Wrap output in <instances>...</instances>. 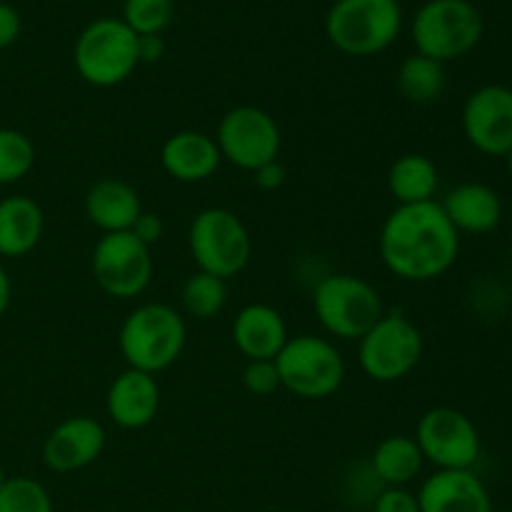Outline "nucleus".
<instances>
[{
  "label": "nucleus",
  "instance_id": "obj_5",
  "mask_svg": "<svg viewBox=\"0 0 512 512\" xmlns=\"http://www.w3.org/2000/svg\"><path fill=\"white\" fill-rule=\"evenodd\" d=\"M80 78L95 88H115L138 68V35L118 18H98L85 25L73 48Z\"/></svg>",
  "mask_w": 512,
  "mask_h": 512
},
{
  "label": "nucleus",
  "instance_id": "obj_16",
  "mask_svg": "<svg viewBox=\"0 0 512 512\" xmlns=\"http://www.w3.org/2000/svg\"><path fill=\"white\" fill-rule=\"evenodd\" d=\"M160 408V388L155 375L125 368L110 383L105 395L108 418L123 430H143L155 420Z\"/></svg>",
  "mask_w": 512,
  "mask_h": 512
},
{
  "label": "nucleus",
  "instance_id": "obj_12",
  "mask_svg": "<svg viewBox=\"0 0 512 512\" xmlns=\"http://www.w3.org/2000/svg\"><path fill=\"white\" fill-rule=\"evenodd\" d=\"M415 443L435 470H473L483 453L475 423L455 408H430L418 420Z\"/></svg>",
  "mask_w": 512,
  "mask_h": 512
},
{
  "label": "nucleus",
  "instance_id": "obj_33",
  "mask_svg": "<svg viewBox=\"0 0 512 512\" xmlns=\"http://www.w3.org/2000/svg\"><path fill=\"white\" fill-rule=\"evenodd\" d=\"M285 178H288V173H285V168L278 163V160H273V163H265L263 168H258L253 173L255 185H258L260 190H268V193L270 190L283 188Z\"/></svg>",
  "mask_w": 512,
  "mask_h": 512
},
{
  "label": "nucleus",
  "instance_id": "obj_36",
  "mask_svg": "<svg viewBox=\"0 0 512 512\" xmlns=\"http://www.w3.org/2000/svg\"><path fill=\"white\" fill-rule=\"evenodd\" d=\"M505 165H508V173H510V178H512V150L508 155H505Z\"/></svg>",
  "mask_w": 512,
  "mask_h": 512
},
{
  "label": "nucleus",
  "instance_id": "obj_7",
  "mask_svg": "<svg viewBox=\"0 0 512 512\" xmlns=\"http://www.w3.org/2000/svg\"><path fill=\"white\" fill-rule=\"evenodd\" d=\"M188 245L198 270L223 280L243 273L253 255L248 225L228 208L200 210L188 228Z\"/></svg>",
  "mask_w": 512,
  "mask_h": 512
},
{
  "label": "nucleus",
  "instance_id": "obj_6",
  "mask_svg": "<svg viewBox=\"0 0 512 512\" xmlns=\"http://www.w3.org/2000/svg\"><path fill=\"white\" fill-rule=\"evenodd\" d=\"M313 310L318 323L340 340H360L385 315L375 285L350 273L320 280L313 290Z\"/></svg>",
  "mask_w": 512,
  "mask_h": 512
},
{
  "label": "nucleus",
  "instance_id": "obj_27",
  "mask_svg": "<svg viewBox=\"0 0 512 512\" xmlns=\"http://www.w3.org/2000/svg\"><path fill=\"white\" fill-rule=\"evenodd\" d=\"M0 512H53V498L43 483L18 475L0 488Z\"/></svg>",
  "mask_w": 512,
  "mask_h": 512
},
{
  "label": "nucleus",
  "instance_id": "obj_30",
  "mask_svg": "<svg viewBox=\"0 0 512 512\" xmlns=\"http://www.w3.org/2000/svg\"><path fill=\"white\" fill-rule=\"evenodd\" d=\"M373 512H420L418 495L408 488H383L375 495Z\"/></svg>",
  "mask_w": 512,
  "mask_h": 512
},
{
  "label": "nucleus",
  "instance_id": "obj_34",
  "mask_svg": "<svg viewBox=\"0 0 512 512\" xmlns=\"http://www.w3.org/2000/svg\"><path fill=\"white\" fill-rule=\"evenodd\" d=\"M165 53L160 35H138V63H158Z\"/></svg>",
  "mask_w": 512,
  "mask_h": 512
},
{
  "label": "nucleus",
  "instance_id": "obj_15",
  "mask_svg": "<svg viewBox=\"0 0 512 512\" xmlns=\"http://www.w3.org/2000/svg\"><path fill=\"white\" fill-rule=\"evenodd\" d=\"M415 495L420 512H493L488 488L475 470H435Z\"/></svg>",
  "mask_w": 512,
  "mask_h": 512
},
{
  "label": "nucleus",
  "instance_id": "obj_13",
  "mask_svg": "<svg viewBox=\"0 0 512 512\" xmlns=\"http://www.w3.org/2000/svg\"><path fill=\"white\" fill-rule=\"evenodd\" d=\"M463 133L478 153L505 158L512 150V88L490 83L473 90L463 105Z\"/></svg>",
  "mask_w": 512,
  "mask_h": 512
},
{
  "label": "nucleus",
  "instance_id": "obj_29",
  "mask_svg": "<svg viewBox=\"0 0 512 512\" xmlns=\"http://www.w3.org/2000/svg\"><path fill=\"white\" fill-rule=\"evenodd\" d=\"M243 385L248 393L260 395V398L280 390V375L278 368H275V360H248L243 370Z\"/></svg>",
  "mask_w": 512,
  "mask_h": 512
},
{
  "label": "nucleus",
  "instance_id": "obj_19",
  "mask_svg": "<svg viewBox=\"0 0 512 512\" xmlns=\"http://www.w3.org/2000/svg\"><path fill=\"white\" fill-rule=\"evenodd\" d=\"M440 205L458 233H493L503 220V200H500L498 190L485 183L455 185Z\"/></svg>",
  "mask_w": 512,
  "mask_h": 512
},
{
  "label": "nucleus",
  "instance_id": "obj_31",
  "mask_svg": "<svg viewBox=\"0 0 512 512\" xmlns=\"http://www.w3.org/2000/svg\"><path fill=\"white\" fill-rule=\"evenodd\" d=\"M163 230L165 228H163V220H160V215L143 210V213H140V218L133 223V228H130V233H133L140 243H145L148 248H153V245L163 238Z\"/></svg>",
  "mask_w": 512,
  "mask_h": 512
},
{
  "label": "nucleus",
  "instance_id": "obj_35",
  "mask_svg": "<svg viewBox=\"0 0 512 512\" xmlns=\"http://www.w3.org/2000/svg\"><path fill=\"white\" fill-rule=\"evenodd\" d=\"M10 298H13V285H10L8 270L0 263V318H3L5 310L10 308Z\"/></svg>",
  "mask_w": 512,
  "mask_h": 512
},
{
  "label": "nucleus",
  "instance_id": "obj_10",
  "mask_svg": "<svg viewBox=\"0 0 512 512\" xmlns=\"http://www.w3.org/2000/svg\"><path fill=\"white\" fill-rule=\"evenodd\" d=\"M90 268L103 293L118 300H133L143 295L153 280V255L130 230L105 233L95 243Z\"/></svg>",
  "mask_w": 512,
  "mask_h": 512
},
{
  "label": "nucleus",
  "instance_id": "obj_2",
  "mask_svg": "<svg viewBox=\"0 0 512 512\" xmlns=\"http://www.w3.org/2000/svg\"><path fill=\"white\" fill-rule=\"evenodd\" d=\"M188 340L185 318L165 303H143L120 325L118 345L128 368L158 375L180 358Z\"/></svg>",
  "mask_w": 512,
  "mask_h": 512
},
{
  "label": "nucleus",
  "instance_id": "obj_22",
  "mask_svg": "<svg viewBox=\"0 0 512 512\" xmlns=\"http://www.w3.org/2000/svg\"><path fill=\"white\" fill-rule=\"evenodd\" d=\"M440 185V173L428 155H400L388 170V193L398 205H418L435 200Z\"/></svg>",
  "mask_w": 512,
  "mask_h": 512
},
{
  "label": "nucleus",
  "instance_id": "obj_11",
  "mask_svg": "<svg viewBox=\"0 0 512 512\" xmlns=\"http://www.w3.org/2000/svg\"><path fill=\"white\" fill-rule=\"evenodd\" d=\"M220 155L230 165L255 173L280 155V128L273 115L255 105H238L220 118L215 133Z\"/></svg>",
  "mask_w": 512,
  "mask_h": 512
},
{
  "label": "nucleus",
  "instance_id": "obj_28",
  "mask_svg": "<svg viewBox=\"0 0 512 512\" xmlns=\"http://www.w3.org/2000/svg\"><path fill=\"white\" fill-rule=\"evenodd\" d=\"M175 15V0H125L123 23L135 35H160Z\"/></svg>",
  "mask_w": 512,
  "mask_h": 512
},
{
  "label": "nucleus",
  "instance_id": "obj_4",
  "mask_svg": "<svg viewBox=\"0 0 512 512\" xmlns=\"http://www.w3.org/2000/svg\"><path fill=\"white\" fill-rule=\"evenodd\" d=\"M483 33V13L470 0H428L413 18L418 53L443 65L473 53Z\"/></svg>",
  "mask_w": 512,
  "mask_h": 512
},
{
  "label": "nucleus",
  "instance_id": "obj_17",
  "mask_svg": "<svg viewBox=\"0 0 512 512\" xmlns=\"http://www.w3.org/2000/svg\"><path fill=\"white\" fill-rule=\"evenodd\" d=\"M223 155L218 143L200 130H178L160 148V165L180 183H203L218 173Z\"/></svg>",
  "mask_w": 512,
  "mask_h": 512
},
{
  "label": "nucleus",
  "instance_id": "obj_21",
  "mask_svg": "<svg viewBox=\"0 0 512 512\" xmlns=\"http://www.w3.org/2000/svg\"><path fill=\"white\" fill-rule=\"evenodd\" d=\"M45 230L43 208L28 195L0 200V255L23 258L40 243Z\"/></svg>",
  "mask_w": 512,
  "mask_h": 512
},
{
  "label": "nucleus",
  "instance_id": "obj_1",
  "mask_svg": "<svg viewBox=\"0 0 512 512\" xmlns=\"http://www.w3.org/2000/svg\"><path fill=\"white\" fill-rule=\"evenodd\" d=\"M385 268L408 283H430L448 273L460 253V233L438 200L398 205L385 218L378 240Z\"/></svg>",
  "mask_w": 512,
  "mask_h": 512
},
{
  "label": "nucleus",
  "instance_id": "obj_8",
  "mask_svg": "<svg viewBox=\"0 0 512 512\" xmlns=\"http://www.w3.org/2000/svg\"><path fill=\"white\" fill-rule=\"evenodd\" d=\"M280 388L300 400H323L345 383V360L330 340L315 335L288 338L275 358Z\"/></svg>",
  "mask_w": 512,
  "mask_h": 512
},
{
  "label": "nucleus",
  "instance_id": "obj_37",
  "mask_svg": "<svg viewBox=\"0 0 512 512\" xmlns=\"http://www.w3.org/2000/svg\"><path fill=\"white\" fill-rule=\"evenodd\" d=\"M5 480H8V475H5L3 465H0V488H3V485H5Z\"/></svg>",
  "mask_w": 512,
  "mask_h": 512
},
{
  "label": "nucleus",
  "instance_id": "obj_14",
  "mask_svg": "<svg viewBox=\"0 0 512 512\" xmlns=\"http://www.w3.org/2000/svg\"><path fill=\"white\" fill-rule=\"evenodd\" d=\"M105 428L95 418L75 415L55 425L43 443V463L53 473H78L103 455Z\"/></svg>",
  "mask_w": 512,
  "mask_h": 512
},
{
  "label": "nucleus",
  "instance_id": "obj_20",
  "mask_svg": "<svg viewBox=\"0 0 512 512\" xmlns=\"http://www.w3.org/2000/svg\"><path fill=\"white\" fill-rule=\"evenodd\" d=\"M143 213L138 190L120 178H103L85 195V215L105 233H125Z\"/></svg>",
  "mask_w": 512,
  "mask_h": 512
},
{
  "label": "nucleus",
  "instance_id": "obj_32",
  "mask_svg": "<svg viewBox=\"0 0 512 512\" xmlns=\"http://www.w3.org/2000/svg\"><path fill=\"white\" fill-rule=\"evenodd\" d=\"M23 30V18L10 3H0V50L10 48L20 38Z\"/></svg>",
  "mask_w": 512,
  "mask_h": 512
},
{
  "label": "nucleus",
  "instance_id": "obj_26",
  "mask_svg": "<svg viewBox=\"0 0 512 512\" xmlns=\"http://www.w3.org/2000/svg\"><path fill=\"white\" fill-rule=\"evenodd\" d=\"M35 165V145L15 128H0V185L23 180Z\"/></svg>",
  "mask_w": 512,
  "mask_h": 512
},
{
  "label": "nucleus",
  "instance_id": "obj_3",
  "mask_svg": "<svg viewBox=\"0 0 512 512\" xmlns=\"http://www.w3.org/2000/svg\"><path fill=\"white\" fill-rule=\"evenodd\" d=\"M403 28L398 0H335L325 18L328 40L345 55L370 58L395 43Z\"/></svg>",
  "mask_w": 512,
  "mask_h": 512
},
{
  "label": "nucleus",
  "instance_id": "obj_25",
  "mask_svg": "<svg viewBox=\"0 0 512 512\" xmlns=\"http://www.w3.org/2000/svg\"><path fill=\"white\" fill-rule=\"evenodd\" d=\"M180 300H183V308L190 318L210 320L228 303V285L223 278L198 270L185 280Z\"/></svg>",
  "mask_w": 512,
  "mask_h": 512
},
{
  "label": "nucleus",
  "instance_id": "obj_24",
  "mask_svg": "<svg viewBox=\"0 0 512 512\" xmlns=\"http://www.w3.org/2000/svg\"><path fill=\"white\" fill-rule=\"evenodd\" d=\"M395 85H398L400 95L408 103L415 105H430L443 95L445 90V68L443 63L425 55L415 53L400 63L398 75H395Z\"/></svg>",
  "mask_w": 512,
  "mask_h": 512
},
{
  "label": "nucleus",
  "instance_id": "obj_9",
  "mask_svg": "<svg viewBox=\"0 0 512 512\" xmlns=\"http://www.w3.org/2000/svg\"><path fill=\"white\" fill-rule=\"evenodd\" d=\"M423 350V333L413 320L400 313H385L358 340V363L375 383H398L418 368Z\"/></svg>",
  "mask_w": 512,
  "mask_h": 512
},
{
  "label": "nucleus",
  "instance_id": "obj_18",
  "mask_svg": "<svg viewBox=\"0 0 512 512\" xmlns=\"http://www.w3.org/2000/svg\"><path fill=\"white\" fill-rule=\"evenodd\" d=\"M288 325L268 303H250L233 320V343L248 360H275L288 343Z\"/></svg>",
  "mask_w": 512,
  "mask_h": 512
},
{
  "label": "nucleus",
  "instance_id": "obj_23",
  "mask_svg": "<svg viewBox=\"0 0 512 512\" xmlns=\"http://www.w3.org/2000/svg\"><path fill=\"white\" fill-rule=\"evenodd\" d=\"M370 465H373V475L385 488H405L418 478L425 460L415 438L390 435V438L380 440L373 458H370Z\"/></svg>",
  "mask_w": 512,
  "mask_h": 512
}]
</instances>
